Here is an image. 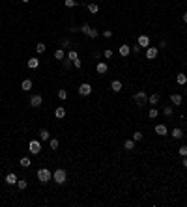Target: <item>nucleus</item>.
I'll list each match as a JSON object with an SVG mask.
<instances>
[{
    "instance_id": "nucleus-1",
    "label": "nucleus",
    "mask_w": 187,
    "mask_h": 207,
    "mask_svg": "<svg viewBox=\"0 0 187 207\" xmlns=\"http://www.w3.org/2000/svg\"><path fill=\"white\" fill-rule=\"evenodd\" d=\"M52 181L56 183V185H64L67 181V174H66V170L64 168H56L52 172Z\"/></svg>"
},
{
    "instance_id": "nucleus-2",
    "label": "nucleus",
    "mask_w": 187,
    "mask_h": 207,
    "mask_svg": "<svg viewBox=\"0 0 187 207\" xmlns=\"http://www.w3.org/2000/svg\"><path fill=\"white\" fill-rule=\"evenodd\" d=\"M133 101H135L137 105H138V108L146 106V105H148V93H146V92H142V90H140V92H137V93L133 95Z\"/></svg>"
},
{
    "instance_id": "nucleus-3",
    "label": "nucleus",
    "mask_w": 187,
    "mask_h": 207,
    "mask_svg": "<svg viewBox=\"0 0 187 207\" xmlns=\"http://www.w3.org/2000/svg\"><path fill=\"white\" fill-rule=\"evenodd\" d=\"M38 179H39V183H49L52 179V172L49 168H39L38 170Z\"/></svg>"
},
{
    "instance_id": "nucleus-4",
    "label": "nucleus",
    "mask_w": 187,
    "mask_h": 207,
    "mask_svg": "<svg viewBox=\"0 0 187 207\" xmlns=\"http://www.w3.org/2000/svg\"><path fill=\"white\" fill-rule=\"evenodd\" d=\"M28 151H30L32 155H39L41 153V142L39 140H32L28 144Z\"/></svg>"
},
{
    "instance_id": "nucleus-5",
    "label": "nucleus",
    "mask_w": 187,
    "mask_h": 207,
    "mask_svg": "<svg viewBox=\"0 0 187 207\" xmlns=\"http://www.w3.org/2000/svg\"><path fill=\"white\" fill-rule=\"evenodd\" d=\"M90 93H92V86H90L88 82H84V84L79 86V95H84L86 97V95H90Z\"/></svg>"
},
{
    "instance_id": "nucleus-6",
    "label": "nucleus",
    "mask_w": 187,
    "mask_h": 207,
    "mask_svg": "<svg viewBox=\"0 0 187 207\" xmlns=\"http://www.w3.org/2000/svg\"><path fill=\"white\" fill-rule=\"evenodd\" d=\"M157 54H159V49H157V47H148V49H146V58H148V60H155Z\"/></svg>"
},
{
    "instance_id": "nucleus-7",
    "label": "nucleus",
    "mask_w": 187,
    "mask_h": 207,
    "mask_svg": "<svg viewBox=\"0 0 187 207\" xmlns=\"http://www.w3.org/2000/svg\"><path fill=\"white\" fill-rule=\"evenodd\" d=\"M41 103H43V97H41V95H38V93H34L32 97H30V105H32L34 108L41 106Z\"/></svg>"
},
{
    "instance_id": "nucleus-8",
    "label": "nucleus",
    "mask_w": 187,
    "mask_h": 207,
    "mask_svg": "<svg viewBox=\"0 0 187 207\" xmlns=\"http://www.w3.org/2000/svg\"><path fill=\"white\" fill-rule=\"evenodd\" d=\"M155 134H159V136H167V134H169L167 125H163V123H157V125H155Z\"/></svg>"
},
{
    "instance_id": "nucleus-9",
    "label": "nucleus",
    "mask_w": 187,
    "mask_h": 207,
    "mask_svg": "<svg viewBox=\"0 0 187 207\" xmlns=\"http://www.w3.org/2000/svg\"><path fill=\"white\" fill-rule=\"evenodd\" d=\"M138 47L148 49V47H150V37L148 36H138Z\"/></svg>"
},
{
    "instance_id": "nucleus-10",
    "label": "nucleus",
    "mask_w": 187,
    "mask_h": 207,
    "mask_svg": "<svg viewBox=\"0 0 187 207\" xmlns=\"http://www.w3.org/2000/svg\"><path fill=\"white\" fill-rule=\"evenodd\" d=\"M4 179H6V183H8V185H17V181H19V177L13 174V172H10V174L6 175Z\"/></svg>"
},
{
    "instance_id": "nucleus-11",
    "label": "nucleus",
    "mask_w": 187,
    "mask_h": 207,
    "mask_svg": "<svg viewBox=\"0 0 187 207\" xmlns=\"http://www.w3.org/2000/svg\"><path fill=\"white\" fill-rule=\"evenodd\" d=\"M182 95H180V93H172L170 95V103H172V105H174V106H180V105H182Z\"/></svg>"
},
{
    "instance_id": "nucleus-12",
    "label": "nucleus",
    "mask_w": 187,
    "mask_h": 207,
    "mask_svg": "<svg viewBox=\"0 0 187 207\" xmlns=\"http://www.w3.org/2000/svg\"><path fill=\"white\" fill-rule=\"evenodd\" d=\"M122 88H123V84H122V82H120V80H112V82H110V90H112V92H114V93H118V92H122Z\"/></svg>"
},
{
    "instance_id": "nucleus-13",
    "label": "nucleus",
    "mask_w": 187,
    "mask_h": 207,
    "mask_svg": "<svg viewBox=\"0 0 187 207\" xmlns=\"http://www.w3.org/2000/svg\"><path fill=\"white\" fill-rule=\"evenodd\" d=\"M170 134H172V138H174V140H182V138H183V131L180 129V127H174Z\"/></svg>"
},
{
    "instance_id": "nucleus-14",
    "label": "nucleus",
    "mask_w": 187,
    "mask_h": 207,
    "mask_svg": "<svg viewBox=\"0 0 187 207\" xmlns=\"http://www.w3.org/2000/svg\"><path fill=\"white\" fill-rule=\"evenodd\" d=\"M118 52H120V56L126 58V56H129V54H131V47H129V45H120Z\"/></svg>"
},
{
    "instance_id": "nucleus-15",
    "label": "nucleus",
    "mask_w": 187,
    "mask_h": 207,
    "mask_svg": "<svg viewBox=\"0 0 187 207\" xmlns=\"http://www.w3.org/2000/svg\"><path fill=\"white\" fill-rule=\"evenodd\" d=\"M95 71H98L99 75H105V73L109 71V65L105 64V62H99V64H98V67H95Z\"/></svg>"
},
{
    "instance_id": "nucleus-16",
    "label": "nucleus",
    "mask_w": 187,
    "mask_h": 207,
    "mask_svg": "<svg viewBox=\"0 0 187 207\" xmlns=\"http://www.w3.org/2000/svg\"><path fill=\"white\" fill-rule=\"evenodd\" d=\"M32 80L30 79H24L23 80V84H21V90H23V92H30V90H32Z\"/></svg>"
},
{
    "instance_id": "nucleus-17",
    "label": "nucleus",
    "mask_w": 187,
    "mask_h": 207,
    "mask_svg": "<svg viewBox=\"0 0 187 207\" xmlns=\"http://www.w3.org/2000/svg\"><path fill=\"white\" fill-rule=\"evenodd\" d=\"M159 99H161V95H159V93H152V95H148V105H157Z\"/></svg>"
},
{
    "instance_id": "nucleus-18",
    "label": "nucleus",
    "mask_w": 187,
    "mask_h": 207,
    "mask_svg": "<svg viewBox=\"0 0 187 207\" xmlns=\"http://www.w3.org/2000/svg\"><path fill=\"white\" fill-rule=\"evenodd\" d=\"M176 82H178L180 86H185V84H187V75L178 73V75H176Z\"/></svg>"
},
{
    "instance_id": "nucleus-19",
    "label": "nucleus",
    "mask_w": 187,
    "mask_h": 207,
    "mask_svg": "<svg viewBox=\"0 0 187 207\" xmlns=\"http://www.w3.org/2000/svg\"><path fill=\"white\" fill-rule=\"evenodd\" d=\"M54 116H56L58 120H64L66 118V108L64 106H58L56 110H54Z\"/></svg>"
},
{
    "instance_id": "nucleus-20",
    "label": "nucleus",
    "mask_w": 187,
    "mask_h": 207,
    "mask_svg": "<svg viewBox=\"0 0 187 207\" xmlns=\"http://www.w3.org/2000/svg\"><path fill=\"white\" fill-rule=\"evenodd\" d=\"M49 136L51 134H49V131H47V129H41L39 131V140L41 142H49Z\"/></svg>"
},
{
    "instance_id": "nucleus-21",
    "label": "nucleus",
    "mask_w": 187,
    "mask_h": 207,
    "mask_svg": "<svg viewBox=\"0 0 187 207\" xmlns=\"http://www.w3.org/2000/svg\"><path fill=\"white\" fill-rule=\"evenodd\" d=\"M26 65H28L30 69H36V67H39V60L38 58H30L28 62H26Z\"/></svg>"
},
{
    "instance_id": "nucleus-22",
    "label": "nucleus",
    "mask_w": 187,
    "mask_h": 207,
    "mask_svg": "<svg viewBox=\"0 0 187 207\" xmlns=\"http://www.w3.org/2000/svg\"><path fill=\"white\" fill-rule=\"evenodd\" d=\"M123 148H126L127 151H133L135 149V140H133V138H131V140H126V142H123Z\"/></svg>"
},
{
    "instance_id": "nucleus-23",
    "label": "nucleus",
    "mask_w": 187,
    "mask_h": 207,
    "mask_svg": "<svg viewBox=\"0 0 187 207\" xmlns=\"http://www.w3.org/2000/svg\"><path fill=\"white\" fill-rule=\"evenodd\" d=\"M19 164H21L23 168H28L30 164H32V161H30V157H23V159L19 161Z\"/></svg>"
},
{
    "instance_id": "nucleus-24",
    "label": "nucleus",
    "mask_w": 187,
    "mask_h": 207,
    "mask_svg": "<svg viewBox=\"0 0 187 207\" xmlns=\"http://www.w3.org/2000/svg\"><path fill=\"white\" fill-rule=\"evenodd\" d=\"M157 116H159V110H157L155 106H154V108H150V112H148V118H150V120H155Z\"/></svg>"
},
{
    "instance_id": "nucleus-25",
    "label": "nucleus",
    "mask_w": 187,
    "mask_h": 207,
    "mask_svg": "<svg viewBox=\"0 0 187 207\" xmlns=\"http://www.w3.org/2000/svg\"><path fill=\"white\" fill-rule=\"evenodd\" d=\"M54 58H56V60H64V58H66V54H64V49H58V51H54Z\"/></svg>"
},
{
    "instance_id": "nucleus-26",
    "label": "nucleus",
    "mask_w": 187,
    "mask_h": 207,
    "mask_svg": "<svg viewBox=\"0 0 187 207\" xmlns=\"http://www.w3.org/2000/svg\"><path fill=\"white\" fill-rule=\"evenodd\" d=\"M49 146H51V149L54 151V149H58V146H60V142L56 140V138H51V140H49Z\"/></svg>"
},
{
    "instance_id": "nucleus-27",
    "label": "nucleus",
    "mask_w": 187,
    "mask_h": 207,
    "mask_svg": "<svg viewBox=\"0 0 187 207\" xmlns=\"http://www.w3.org/2000/svg\"><path fill=\"white\" fill-rule=\"evenodd\" d=\"M86 36H90V37H92V39H95V37H98V36H99V32H98V30H95V28H92V26H90V30H88V34H86Z\"/></svg>"
},
{
    "instance_id": "nucleus-28",
    "label": "nucleus",
    "mask_w": 187,
    "mask_h": 207,
    "mask_svg": "<svg viewBox=\"0 0 187 207\" xmlns=\"http://www.w3.org/2000/svg\"><path fill=\"white\" fill-rule=\"evenodd\" d=\"M45 51H47L45 43H38V45H36V52H38V54H43Z\"/></svg>"
},
{
    "instance_id": "nucleus-29",
    "label": "nucleus",
    "mask_w": 187,
    "mask_h": 207,
    "mask_svg": "<svg viewBox=\"0 0 187 207\" xmlns=\"http://www.w3.org/2000/svg\"><path fill=\"white\" fill-rule=\"evenodd\" d=\"M67 58L71 60V62H75V60H79V54H77V51H69L67 52Z\"/></svg>"
},
{
    "instance_id": "nucleus-30",
    "label": "nucleus",
    "mask_w": 187,
    "mask_h": 207,
    "mask_svg": "<svg viewBox=\"0 0 187 207\" xmlns=\"http://www.w3.org/2000/svg\"><path fill=\"white\" fill-rule=\"evenodd\" d=\"M17 187H19V190H24L26 187H28V183H26L24 179H19V181H17Z\"/></svg>"
},
{
    "instance_id": "nucleus-31",
    "label": "nucleus",
    "mask_w": 187,
    "mask_h": 207,
    "mask_svg": "<svg viewBox=\"0 0 187 207\" xmlns=\"http://www.w3.org/2000/svg\"><path fill=\"white\" fill-rule=\"evenodd\" d=\"M88 11L90 13H98L99 11V6L98 4H88Z\"/></svg>"
},
{
    "instance_id": "nucleus-32",
    "label": "nucleus",
    "mask_w": 187,
    "mask_h": 207,
    "mask_svg": "<svg viewBox=\"0 0 187 207\" xmlns=\"http://www.w3.org/2000/svg\"><path fill=\"white\" fill-rule=\"evenodd\" d=\"M142 136H144V134L140 133V131H135V133H133V140H135V142H140Z\"/></svg>"
},
{
    "instance_id": "nucleus-33",
    "label": "nucleus",
    "mask_w": 187,
    "mask_h": 207,
    "mask_svg": "<svg viewBox=\"0 0 187 207\" xmlns=\"http://www.w3.org/2000/svg\"><path fill=\"white\" fill-rule=\"evenodd\" d=\"M64 6L66 8H75V6H77V0H64Z\"/></svg>"
},
{
    "instance_id": "nucleus-34",
    "label": "nucleus",
    "mask_w": 187,
    "mask_h": 207,
    "mask_svg": "<svg viewBox=\"0 0 187 207\" xmlns=\"http://www.w3.org/2000/svg\"><path fill=\"white\" fill-rule=\"evenodd\" d=\"M62 64H64V69H69V67H71V65H73V62H71V60H69V58L66 56L64 60H62Z\"/></svg>"
},
{
    "instance_id": "nucleus-35",
    "label": "nucleus",
    "mask_w": 187,
    "mask_h": 207,
    "mask_svg": "<svg viewBox=\"0 0 187 207\" xmlns=\"http://www.w3.org/2000/svg\"><path fill=\"white\" fill-rule=\"evenodd\" d=\"M58 99H62V101L67 99V92L66 90H58Z\"/></svg>"
},
{
    "instance_id": "nucleus-36",
    "label": "nucleus",
    "mask_w": 187,
    "mask_h": 207,
    "mask_svg": "<svg viewBox=\"0 0 187 207\" xmlns=\"http://www.w3.org/2000/svg\"><path fill=\"white\" fill-rule=\"evenodd\" d=\"M163 114L169 118V116H172V114H174V110H172V106H165V108H163Z\"/></svg>"
},
{
    "instance_id": "nucleus-37",
    "label": "nucleus",
    "mask_w": 187,
    "mask_h": 207,
    "mask_svg": "<svg viewBox=\"0 0 187 207\" xmlns=\"http://www.w3.org/2000/svg\"><path fill=\"white\" fill-rule=\"evenodd\" d=\"M88 30H90V24H88V23H84V24L79 28V32H82V34H88Z\"/></svg>"
},
{
    "instance_id": "nucleus-38",
    "label": "nucleus",
    "mask_w": 187,
    "mask_h": 207,
    "mask_svg": "<svg viewBox=\"0 0 187 207\" xmlns=\"http://www.w3.org/2000/svg\"><path fill=\"white\" fill-rule=\"evenodd\" d=\"M112 54H114V52H112V51H110V49H107V51H103V56H105L107 60H110V58H112Z\"/></svg>"
},
{
    "instance_id": "nucleus-39",
    "label": "nucleus",
    "mask_w": 187,
    "mask_h": 207,
    "mask_svg": "<svg viewBox=\"0 0 187 207\" xmlns=\"http://www.w3.org/2000/svg\"><path fill=\"white\" fill-rule=\"evenodd\" d=\"M178 153L182 155V157H187V146H182V148L178 149Z\"/></svg>"
},
{
    "instance_id": "nucleus-40",
    "label": "nucleus",
    "mask_w": 187,
    "mask_h": 207,
    "mask_svg": "<svg viewBox=\"0 0 187 207\" xmlns=\"http://www.w3.org/2000/svg\"><path fill=\"white\" fill-rule=\"evenodd\" d=\"M103 36H105L107 39H109V37H112V30H103Z\"/></svg>"
},
{
    "instance_id": "nucleus-41",
    "label": "nucleus",
    "mask_w": 187,
    "mask_h": 207,
    "mask_svg": "<svg viewBox=\"0 0 187 207\" xmlns=\"http://www.w3.org/2000/svg\"><path fill=\"white\" fill-rule=\"evenodd\" d=\"M62 45H64V47H69V45H71V41H69V39H67V37H66V39H64V41H62Z\"/></svg>"
},
{
    "instance_id": "nucleus-42",
    "label": "nucleus",
    "mask_w": 187,
    "mask_h": 207,
    "mask_svg": "<svg viewBox=\"0 0 187 207\" xmlns=\"http://www.w3.org/2000/svg\"><path fill=\"white\" fill-rule=\"evenodd\" d=\"M138 49H140V47H138V43H137V45L131 47V52H138Z\"/></svg>"
},
{
    "instance_id": "nucleus-43",
    "label": "nucleus",
    "mask_w": 187,
    "mask_h": 207,
    "mask_svg": "<svg viewBox=\"0 0 187 207\" xmlns=\"http://www.w3.org/2000/svg\"><path fill=\"white\" fill-rule=\"evenodd\" d=\"M73 65L77 67V69H81V65H82V64H81V60H75V62H73Z\"/></svg>"
},
{
    "instance_id": "nucleus-44",
    "label": "nucleus",
    "mask_w": 187,
    "mask_h": 207,
    "mask_svg": "<svg viewBox=\"0 0 187 207\" xmlns=\"http://www.w3.org/2000/svg\"><path fill=\"white\" fill-rule=\"evenodd\" d=\"M101 54H103V52H99V51H95V52H94V58H101Z\"/></svg>"
},
{
    "instance_id": "nucleus-45",
    "label": "nucleus",
    "mask_w": 187,
    "mask_h": 207,
    "mask_svg": "<svg viewBox=\"0 0 187 207\" xmlns=\"http://www.w3.org/2000/svg\"><path fill=\"white\" fill-rule=\"evenodd\" d=\"M183 168L187 170V157H183Z\"/></svg>"
},
{
    "instance_id": "nucleus-46",
    "label": "nucleus",
    "mask_w": 187,
    "mask_h": 207,
    "mask_svg": "<svg viewBox=\"0 0 187 207\" xmlns=\"http://www.w3.org/2000/svg\"><path fill=\"white\" fill-rule=\"evenodd\" d=\"M183 23H187V13H183Z\"/></svg>"
},
{
    "instance_id": "nucleus-47",
    "label": "nucleus",
    "mask_w": 187,
    "mask_h": 207,
    "mask_svg": "<svg viewBox=\"0 0 187 207\" xmlns=\"http://www.w3.org/2000/svg\"><path fill=\"white\" fill-rule=\"evenodd\" d=\"M21 2H24V4H26V2H30V0H21Z\"/></svg>"
}]
</instances>
